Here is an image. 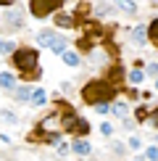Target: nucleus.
<instances>
[{
    "mask_svg": "<svg viewBox=\"0 0 158 161\" xmlns=\"http://www.w3.org/2000/svg\"><path fill=\"white\" fill-rule=\"evenodd\" d=\"M129 148H132V151H140V148H142V143H140L137 137H132V140H129Z\"/></svg>",
    "mask_w": 158,
    "mask_h": 161,
    "instance_id": "393cba45",
    "label": "nucleus"
},
{
    "mask_svg": "<svg viewBox=\"0 0 158 161\" xmlns=\"http://www.w3.org/2000/svg\"><path fill=\"white\" fill-rule=\"evenodd\" d=\"M58 119H61V127H63V132H74V130H76V122H79V116L74 114L71 103L61 100V106H58Z\"/></svg>",
    "mask_w": 158,
    "mask_h": 161,
    "instance_id": "20e7f679",
    "label": "nucleus"
},
{
    "mask_svg": "<svg viewBox=\"0 0 158 161\" xmlns=\"http://www.w3.org/2000/svg\"><path fill=\"white\" fill-rule=\"evenodd\" d=\"M16 98L21 100V103H24V100H32V90H29V87H18V90H16Z\"/></svg>",
    "mask_w": 158,
    "mask_h": 161,
    "instance_id": "6ab92c4d",
    "label": "nucleus"
},
{
    "mask_svg": "<svg viewBox=\"0 0 158 161\" xmlns=\"http://www.w3.org/2000/svg\"><path fill=\"white\" fill-rule=\"evenodd\" d=\"M145 158L148 161H158V148H148L145 151Z\"/></svg>",
    "mask_w": 158,
    "mask_h": 161,
    "instance_id": "412c9836",
    "label": "nucleus"
},
{
    "mask_svg": "<svg viewBox=\"0 0 158 161\" xmlns=\"http://www.w3.org/2000/svg\"><path fill=\"white\" fill-rule=\"evenodd\" d=\"M5 19H8V26H13V29H16V26H21V19H24V13L18 11V8H13V11H11Z\"/></svg>",
    "mask_w": 158,
    "mask_h": 161,
    "instance_id": "6e6552de",
    "label": "nucleus"
},
{
    "mask_svg": "<svg viewBox=\"0 0 158 161\" xmlns=\"http://www.w3.org/2000/svg\"><path fill=\"white\" fill-rule=\"evenodd\" d=\"M148 74H158V64H148Z\"/></svg>",
    "mask_w": 158,
    "mask_h": 161,
    "instance_id": "c85d7f7f",
    "label": "nucleus"
},
{
    "mask_svg": "<svg viewBox=\"0 0 158 161\" xmlns=\"http://www.w3.org/2000/svg\"><path fill=\"white\" fill-rule=\"evenodd\" d=\"M0 119H3V122H11V124H16V116H13V114H8V111H0Z\"/></svg>",
    "mask_w": 158,
    "mask_h": 161,
    "instance_id": "5701e85b",
    "label": "nucleus"
},
{
    "mask_svg": "<svg viewBox=\"0 0 158 161\" xmlns=\"http://www.w3.org/2000/svg\"><path fill=\"white\" fill-rule=\"evenodd\" d=\"M50 50L55 53V56H63V50H66V40H63V37H55V40H53V45H50Z\"/></svg>",
    "mask_w": 158,
    "mask_h": 161,
    "instance_id": "f8f14e48",
    "label": "nucleus"
},
{
    "mask_svg": "<svg viewBox=\"0 0 158 161\" xmlns=\"http://www.w3.org/2000/svg\"><path fill=\"white\" fill-rule=\"evenodd\" d=\"M148 42V26H137L132 32V45H145Z\"/></svg>",
    "mask_w": 158,
    "mask_h": 161,
    "instance_id": "423d86ee",
    "label": "nucleus"
},
{
    "mask_svg": "<svg viewBox=\"0 0 158 161\" xmlns=\"http://www.w3.org/2000/svg\"><path fill=\"white\" fill-rule=\"evenodd\" d=\"M100 132H103V135H111V132H113V130H111V124L105 122V124H100Z\"/></svg>",
    "mask_w": 158,
    "mask_h": 161,
    "instance_id": "cd10ccee",
    "label": "nucleus"
},
{
    "mask_svg": "<svg viewBox=\"0 0 158 161\" xmlns=\"http://www.w3.org/2000/svg\"><path fill=\"white\" fill-rule=\"evenodd\" d=\"M74 132H76V135H87V132H90V122H87V119H79Z\"/></svg>",
    "mask_w": 158,
    "mask_h": 161,
    "instance_id": "a211bd4d",
    "label": "nucleus"
},
{
    "mask_svg": "<svg viewBox=\"0 0 158 161\" xmlns=\"http://www.w3.org/2000/svg\"><path fill=\"white\" fill-rule=\"evenodd\" d=\"M55 37H58L55 32H50V29H42V32H40V37H37V42L42 45V48H50V45H53V40H55Z\"/></svg>",
    "mask_w": 158,
    "mask_h": 161,
    "instance_id": "0eeeda50",
    "label": "nucleus"
},
{
    "mask_svg": "<svg viewBox=\"0 0 158 161\" xmlns=\"http://www.w3.org/2000/svg\"><path fill=\"white\" fill-rule=\"evenodd\" d=\"M63 3L66 0H29V11H32V16L45 19V16H50L53 11H58Z\"/></svg>",
    "mask_w": 158,
    "mask_h": 161,
    "instance_id": "7ed1b4c3",
    "label": "nucleus"
},
{
    "mask_svg": "<svg viewBox=\"0 0 158 161\" xmlns=\"http://www.w3.org/2000/svg\"><path fill=\"white\" fill-rule=\"evenodd\" d=\"M145 116H148V108H137V119L140 122H145Z\"/></svg>",
    "mask_w": 158,
    "mask_h": 161,
    "instance_id": "bb28decb",
    "label": "nucleus"
},
{
    "mask_svg": "<svg viewBox=\"0 0 158 161\" xmlns=\"http://www.w3.org/2000/svg\"><path fill=\"white\" fill-rule=\"evenodd\" d=\"M13 85H16V79H13V74H8V71H3V74H0V87H3V90H13Z\"/></svg>",
    "mask_w": 158,
    "mask_h": 161,
    "instance_id": "9d476101",
    "label": "nucleus"
},
{
    "mask_svg": "<svg viewBox=\"0 0 158 161\" xmlns=\"http://www.w3.org/2000/svg\"><path fill=\"white\" fill-rule=\"evenodd\" d=\"M37 50L34 48H21V50H13L11 53V64L21 71L24 79H37L40 77V69H37Z\"/></svg>",
    "mask_w": 158,
    "mask_h": 161,
    "instance_id": "f03ea898",
    "label": "nucleus"
},
{
    "mask_svg": "<svg viewBox=\"0 0 158 161\" xmlns=\"http://www.w3.org/2000/svg\"><path fill=\"white\" fill-rule=\"evenodd\" d=\"M45 100H48V95H45V90H34V92H32V103H34V106H42Z\"/></svg>",
    "mask_w": 158,
    "mask_h": 161,
    "instance_id": "f3484780",
    "label": "nucleus"
},
{
    "mask_svg": "<svg viewBox=\"0 0 158 161\" xmlns=\"http://www.w3.org/2000/svg\"><path fill=\"white\" fill-rule=\"evenodd\" d=\"M116 5H118L121 11H127V13H134V11H137L134 0H116Z\"/></svg>",
    "mask_w": 158,
    "mask_h": 161,
    "instance_id": "dca6fc26",
    "label": "nucleus"
},
{
    "mask_svg": "<svg viewBox=\"0 0 158 161\" xmlns=\"http://www.w3.org/2000/svg\"><path fill=\"white\" fill-rule=\"evenodd\" d=\"M105 79H111V82H121V79H124V71H121V66H113V69H111L108 71V77H105Z\"/></svg>",
    "mask_w": 158,
    "mask_h": 161,
    "instance_id": "ddd939ff",
    "label": "nucleus"
},
{
    "mask_svg": "<svg viewBox=\"0 0 158 161\" xmlns=\"http://www.w3.org/2000/svg\"><path fill=\"white\" fill-rule=\"evenodd\" d=\"M111 111H113L116 116L127 119V114H129V106H127V103H113V106H111Z\"/></svg>",
    "mask_w": 158,
    "mask_h": 161,
    "instance_id": "4468645a",
    "label": "nucleus"
},
{
    "mask_svg": "<svg viewBox=\"0 0 158 161\" xmlns=\"http://www.w3.org/2000/svg\"><path fill=\"white\" fill-rule=\"evenodd\" d=\"M95 111H97V114H108V111H111V106H108V103H97V106H95Z\"/></svg>",
    "mask_w": 158,
    "mask_h": 161,
    "instance_id": "b1692460",
    "label": "nucleus"
},
{
    "mask_svg": "<svg viewBox=\"0 0 158 161\" xmlns=\"http://www.w3.org/2000/svg\"><path fill=\"white\" fill-rule=\"evenodd\" d=\"M116 98V85L111 79H92L82 87V100L90 106H97V103H111Z\"/></svg>",
    "mask_w": 158,
    "mask_h": 161,
    "instance_id": "f257e3e1",
    "label": "nucleus"
},
{
    "mask_svg": "<svg viewBox=\"0 0 158 161\" xmlns=\"http://www.w3.org/2000/svg\"><path fill=\"white\" fill-rule=\"evenodd\" d=\"M55 26H61V29H71V26H76V19L69 16V13H55Z\"/></svg>",
    "mask_w": 158,
    "mask_h": 161,
    "instance_id": "39448f33",
    "label": "nucleus"
},
{
    "mask_svg": "<svg viewBox=\"0 0 158 161\" xmlns=\"http://www.w3.org/2000/svg\"><path fill=\"white\" fill-rule=\"evenodd\" d=\"M71 151H74V153H79V156H87V153L92 151V145L87 143V140H76V143H74V148H71Z\"/></svg>",
    "mask_w": 158,
    "mask_h": 161,
    "instance_id": "1a4fd4ad",
    "label": "nucleus"
},
{
    "mask_svg": "<svg viewBox=\"0 0 158 161\" xmlns=\"http://www.w3.org/2000/svg\"><path fill=\"white\" fill-rule=\"evenodd\" d=\"M155 90H158V79H155Z\"/></svg>",
    "mask_w": 158,
    "mask_h": 161,
    "instance_id": "c756f323",
    "label": "nucleus"
},
{
    "mask_svg": "<svg viewBox=\"0 0 158 161\" xmlns=\"http://www.w3.org/2000/svg\"><path fill=\"white\" fill-rule=\"evenodd\" d=\"M148 40H150L153 45H158V19H153L150 26H148Z\"/></svg>",
    "mask_w": 158,
    "mask_h": 161,
    "instance_id": "9b49d317",
    "label": "nucleus"
},
{
    "mask_svg": "<svg viewBox=\"0 0 158 161\" xmlns=\"http://www.w3.org/2000/svg\"><path fill=\"white\" fill-rule=\"evenodd\" d=\"M63 64L66 66H79V56L71 53V50H63Z\"/></svg>",
    "mask_w": 158,
    "mask_h": 161,
    "instance_id": "2eb2a0df",
    "label": "nucleus"
},
{
    "mask_svg": "<svg viewBox=\"0 0 158 161\" xmlns=\"http://www.w3.org/2000/svg\"><path fill=\"white\" fill-rule=\"evenodd\" d=\"M148 122H150V124H155V127H158V108H155L153 114H148Z\"/></svg>",
    "mask_w": 158,
    "mask_h": 161,
    "instance_id": "a878e982",
    "label": "nucleus"
},
{
    "mask_svg": "<svg viewBox=\"0 0 158 161\" xmlns=\"http://www.w3.org/2000/svg\"><path fill=\"white\" fill-rule=\"evenodd\" d=\"M0 53H13V42L3 40V42H0Z\"/></svg>",
    "mask_w": 158,
    "mask_h": 161,
    "instance_id": "4be33fe9",
    "label": "nucleus"
},
{
    "mask_svg": "<svg viewBox=\"0 0 158 161\" xmlns=\"http://www.w3.org/2000/svg\"><path fill=\"white\" fill-rule=\"evenodd\" d=\"M129 82H134V85H140V82H142V71H140V69H134V71H129Z\"/></svg>",
    "mask_w": 158,
    "mask_h": 161,
    "instance_id": "aec40b11",
    "label": "nucleus"
}]
</instances>
